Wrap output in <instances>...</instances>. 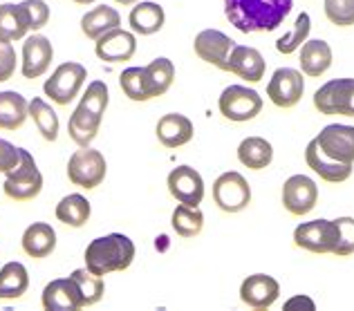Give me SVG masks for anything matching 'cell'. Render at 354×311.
Here are the masks:
<instances>
[{"label": "cell", "instance_id": "obj_2", "mask_svg": "<svg viewBox=\"0 0 354 311\" xmlns=\"http://www.w3.org/2000/svg\"><path fill=\"white\" fill-rule=\"evenodd\" d=\"M110 94L104 81H92L88 90L83 92L77 110L72 112L68 121V135L79 148H88L95 141L101 121H104L106 108H108Z\"/></svg>", "mask_w": 354, "mask_h": 311}, {"label": "cell", "instance_id": "obj_4", "mask_svg": "<svg viewBox=\"0 0 354 311\" xmlns=\"http://www.w3.org/2000/svg\"><path fill=\"white\" fill-rule=\"evenodd\" d=\"M3 191L14 202H30L43 191V175L30 150L21 148V162H18L14 171L7 173Z\"/></svg>", "mask_w": 354, "mask_h": 311}, {"label": "cell", "instance_id": "obj_23", "mask_svg": "<svg viewBox=\"0 0 354 311\" xmlns=\"http://www.w3.org/2000/svg\"><path fill=\"white\" fill-rule=\"evenodd\" d=\"M142 74H144L146 97H148V101H151L155 97H164V94L171 90L173 79H175V65L171 59L160 56V59H155L148 65H144Z\"/></svg>", "mask_w": 354, "mask_h": 311}, {"label": "cell", "instance_id": "obj_28", "mask_svg": "<svg viewBox=\"0 0 354 311\" xmlns=\"http://www.w3.org/2000/svg\"><path fill=\"white\" fill-rule=\"evenodd\" d=\"M30 117V101L14 90L0 92V130H18Z\"/></svg>", "mask_w": 354, "mask_h": 311}, {"label": "cell", "instance_id": "obj_39", "mask_svg": "<svg viewBox=\"0 0 354 311\" xmlns=\"http://www.w3.org/2000/svg\"><path fill=\"white\" fill-rule=\"evenodd\" d=\"M21 9L25 14V21L30 25V32H39L50 23V7L45 0H23Z\"/></svg>", "mask_w": 354, "mask_h": 311}, {"label": "cell", "instance_id": "obj_19", "mask_svg": "<svg viewBox=\"0 0 354 311\" xmlns=\"http://www.w3.org/2000/svg\"><path fill=\"white\" fill-rule=\"evenodd\" d=\"M234 41L229 39L225 32L220 30H202L193 41V52L200 56L204 63L213 65V68L222 70L229 59L231 50H234Z\"/></svg>", "mask_w": 354, "mask_h": 311}, {"label": "cell", "instance_id": "obj_13", "mask_svg": "<svg viewBox=\"0 0 354 311\" xmlns=\"http://www.w3.org/2000/svg\"><path fill=\"white\" fill-rule=\"evenodd\" d=\"M319 202V186L307 175H292L283 184V206L292 215H307Z\"/></svg>", "mask_w": 354, "mask_h": 311}, {"label": "cell", "instance_id": "obj_27", "mask_svg": "<svg viewBox=\"0 0 354 311\" xmlns=\"http://www.w3.org/2000/svg\"><path fill=\"white\" fill-rule=\"evenodd\" d=\"M119 25H121L119 12L115 7H108V5H97L81 16V32L90 41L101 39L106 32L117 30Z\"/></svg>", "mask_w": 354, "mask_h": 311}, {"label": "cell", "instance_id": "obj_25", "mask_svg": "<svg viewBox=\"0 0 354 311\" xmlns=\"http://www.w3.org/2000/svg\"><path fill=\"white\" fill-rule=\"evenodd\" d=\"M166 23V14H164V7L151 3H135V7L130 9V16H128V25L130 30L139 36H153L157 32H162V27Z\"/></svg>", "mask_w": 354, "mask_h": 311}, {"label": "cell", "instance_id": "obj_22", "mask_svg": "<svg viewBox=\"0 0 354 311\" xmlns=\"http://www.w3.org/2000/svg\"><path fill=\"white\" fill-rule=\"evenodd\" d=\"M298 52H301V59H298V63H301V70H303L305 77L319 79L332 68V47H330V43H325L321 39H314V41L307 39Z\"/></svg>", "mask_w": 354, "mask_h": 311}, {"label": "cell", "instance_id": "obj_41", "mask_svg": "<svg viewBox=\"0 0 354 311\" xmlns=\"http://www.w3.org/2000/svg\"><path fill=\"white\" fill-rule=\"evenodd\" d=\"M16 72V50L12 43L0 41V83L9 81Z\"/></svg>", "mask_w": 354, "mask_h": 311}, {"label": "cell", "instance_id": "obj_32", "mask_svg": "<svg viewBox=\"0 0 354 311\" xmlns=\"http://www.w3.org/2000/svg\"><path fill=\"white\" fill-rule=\"evenodd\" d=\"M90 215H92L90 202L83 195H79V193L65 195L63 200L57 204V220L63 222L65 226L81 229V226L90 220Z\"/></svg>", "mask_w": 354, "mask_h": 311}, {"label": "cell", "instance_id": "obj_43", "mask_svg": "<svg viewBox=\"0 0 354 311\" xmlns=\"http://www.w3.org/2000/svg\"><path fill=\"white\" fill-rule=\"evenodd\" d=\"M296 309H305V311H314L316 305H314V300L312 298H307V296H294L290 298L285 303V311H296Z\"/></svg>", "mask_w": 354, "mask_h": 311}, {"label": "cell", "instance_id": "obj_30", "mask_svg": "<svg viewBox=\"0 0 354 311\" xmlns=\"http://www.w3.org/2000/svg\"><path fill=\"white\" fill-rule=\"evenodd\" d=\"M30 32V25L25 21V14L21 5L3 3L0 5V41L14 43L21 41Z\"/></svg>", "mask_w": 354, "mask_h": 311}, {"label": "cell", "instance_id": "obj_17", "mask_svg": "<svg viewBox=\"0 0 354 311\" xmlns=\"http://www.w3.org/2000/svg\"><path fill=\"white\" fill-rule=\"evenodd\" d=\"M265 59L256 47H249V45H234L231 50L229 59L225 63L222 72H231L240 77L242 81L247 83H258L265 79Z\"/></svg>", "mask_w": 354, "mask_h": 311}, {"label": "cell", "instance_id": "obj_34", "mask_svg": "<svg viewBox=\"0 0 354 311\" xmlns=\"http://www.w3.org/2000/svg\"><path fill=\"white\" fill-rule=\"evenodd\" d=\"M30 117L34 119L36 128L43 135V139L57 141L59 137V115L52 110L48 101H43L41 97H34L30 101Z\"/></svg>", "mask_w": 354, "mask_h": 311}, {"label": "cell", "instance_id": "obj_7", "mask_svg": "<svg viewBox=\"0 0 354 311\" xmlns=\"http://www.w3.org/2000/svg\"><path fill=\"white\" fill-rule=\"evenodd\" d=\"M106 173H108L106 157L99 150H92L90 146L79 148L68 162V179L74 186H81L86 191L101 186V182L106 179Z\"/></svg>", "mask_w": 354, "mask_h": 311}, {"label": "cell", "instance_id": "obj_29", "mask_svg": "<svg viewBox=\"0 0 354 311\" xmlns=\"http://www.w3.org/2000/svg\"><path fill=\"white\" fill-rule=\"evenodd\" d=\"M238 159L242 166L251 168V171H263V168L272 164L274 148L263 137H247L238 146Z\"/></svg>", "mask_w": 354, "mask_h": 311}, {"label": "cell", "instance_id": "obj_1", "mask_svg": "<svg viewBox=\"0 0 354 311\" xmlns=\"http://www.w3.org/2000/svg\"><path fill=\"white\" fill-rule=\"evenodd\" d=\"M292 7L294 0H225V16L242 34H263L278 30Z\"/></svg>", "mask_w": 354, "mask_h": 311}, {"label": "cell", "instance_id": "obj_12", "mask_svg": "<svg viewBox=\"0 0 354 311\" xmlns=\"http://www.w3.org/2000/svg\"><path fill=\"white\" fill-rule=\"evenodd\" d=\"M321 153L339 164H352L354 166V128L343 124H330L325 126L319 137L314 139Z\"/></svg>", "mask_w": 354, "mask_h": 311}, {"label": "cell", "instance_id": "obj_33", "mask_svg": "<svg viewBox=\"0 0 354 311\" xmlns=\"http://www.w3.org/2000/svg\"><path fill=\"white\" fill-rule=\"evenodd\" d=\"M171 226L180 238H186V240L195 238V235H200L204 229V213L200 211V206H195L193 209V206L180 204L173 211Z\"/></svg>", "mask_w": 354, "mask_h": 311}, {"label": "cell", "instance_id": "obj_31", "mask_svg": "<svg viewBox=\"0 0 354 311\" xmlns=\"http://www.w3.org/2000/svg\"><path fill=\"white\" fill-rule=\"evenodd\" d=\"M30 289V276L21 262H7L0 269V298L3 300H16Z\"/></svg>", "mask_w": 354, "mask_h": 311}, {"label": "cell", "instance_id": "obj_8", "mask_svg": "<svg viewBox=\"0 0 354 311\" xmlns=\"http://www.w3.org/2000/svg\"><path fill=\"white\" fill-rule=\"evenodd\" d=\"M314 108L321 115L354 117V79H332L314 92Z\"/></svg>", "mask_w": 354, "mask_h": 311}, {"label": "cell", "instance_id": "obj_37", "mask_svg": "<svg viewBox=\"0 0 354 311\" xmlns=\"http://www.w3.org/2000/svg\"><path fill=\"white\" fill-rule=\"evenodd\" d=\"M323 9L332 25L337 27L354 25V0H325Z\"/></svg>", "mask_w": 354, "mask_h": 311}, {"label": "cell", "instance_id": "obj_40", "mask_svg": "<svg viewBox=\"0 0 354 311\" xmlns=\"http://www.w3.org/2000/svg\"><path fill=\"white\" fill-rule=\"evenodd\" d=\"M337 226H339V242H337V249H334V256L348 258L354 253V220L339 218Z\"/></svg>", "mask_w": 354, "mask_h": 311}, {"label": "cell", "instance_id": "obj_6", "mask_svg": "<svg viewBox=\"0 0 354 311\" xmlns=\"http://www.w3.org/2000/svg\"><path fill=\"white\" fill-rule=\"evenodd\" d=\"M218 108L225 119L236 121V124H245V121H251L260 115V110H263V97L247 86H229L222 90L218 99Z\"/></svg>", "mask_w": 354, "mask_h": 311}, {"label": "cell", "instance_id": "obj_5", "mask_svg": "<svg viewBox=\"0 0 354 311\" xmlns=\"http://www.w3.org/2000/svg\"><path fill=\"white\" fill-rule=\"evenodd\" d=\"M88 79V70L81 63H61L57 70L52 72V77L45 81L43 92L45 97H50L57 106H70V103L79 97L83 83Z\"/></svg>", "mask_w": 354, "mask_h": 311}, {"label": "cell", "instance_id": "obj_36", "mask_svg": "<svg viewBox=\"0 0 354 311\" xmlns=\"http://www.w3.org/2000/svg\"><path fill=\"white\" fill-rule=\"evenodd\" d=\"M72 278L79 285V289H81V296H83V303H86V307L97 305L99 300L104 298V291H106L104 276H97V273H92L86 267V269L72 271Z\"/></svg>", "mask_w": 354, "mask_h": 311}, {"label": "cell", "instance_id": "obj_10", "mask_svg": "<svg viewBox=\"0 0 354 311\" xmlns=\"http://www.w3.org/2000/svg\"><path fill=\"white\" fill-rule=\"evenodd\" d=\"M213 202L225 213H240L251 204V188L247 179L236 171L222 173L213 182Z\"/></svg>", "mask_w": 354, "mask_h": 311}, {"label": "cell", "instance_id": "obj_42", "mask_svg": "<svg viewBox=\"0 0 354 311\" xmlns=\"http://www.w3.org/2000/svg\"><path fill=\"white\" fill-rule=\"evenodd\" d=\"M21 162V148H16L14 144H9L7 139H0V173L14 171Z\"/></svg>", "mask_w": 354, "mask_h": 311}, {"label": "cell", "instance_id": "obj_24", "mask_svg": "<svg viewBox=\"0 0 354 311\" xmlns=\"http://www.w3.org/2000/svg\"><path fill=\"white\" fill-rule=\"evenodd\" d=\"M305 162L321 179H325V182H332V184L346 182V179H350V175H352V164L332 162V159H328L321 153L314 139L305 148Z\"/></svg>", "mask_w": 354, "mask_h": 311}, {"label": "cell", "instance_id": "obj_45", "mask_svg": "<svg viewBox=\"0 0 354 311\" xmlns=\"http://www.w3.org/2000/svg\"><path fill=\"white\" fill-rule=\"evenodd\" d=\"M115 3H119V5H135V3H139V0H115Z\"/></svg>", "mask_w": 354, "mask_h": 311}, {"label": "cell", "instance_id": "obj_20", "mask_svg": "<svg viewBox=\"0 0 354 311\" xmlns=\"http://www.w3.org/2000/svg\"><path fill=\"white\" fill-rule=\"evenodd\" d=\"M43 307L45 311H77L86 307L79 285L74 278H57L43 289Z\"/></svg>", "mask_w": 354, "mask_h": 311}, {"label": "cell", "instance_id": "obj_9", "mask_svg": "<svg viewBox=\"0 0 354 311\" xmlns=\"http://www.w3.org/2000/svg\"><path fill=\"white\" fill-rule=\"evenodd\" d=\"M339 242V226L337 220H312L296 226L294 244L298 249H305L310 253H334Z\"/></svg>", "mask_w": 354, "mask_h": 311}, {"label": "cell", "instance_id": "obj_11", "mask_svg": "<svg viewBox=\"0 0 354 311\" xmlns=\"http://www.w3.org/2000/svg\"><path fill=\"white\" fill-rule=\"evenodd\" d=\"M303 94H305L303 72H298L294 68H278L267 83V97L276 108L290 110L298 106Z\"/></svg>", "mask_w": 354, "mask_h": 311}, {"label": "cell", "instance_id": "obj_15", "mask_svg": "<svg viewBox=\"0 0 354 311\" xmlns=\"http://www.w3.org/2000/svg\"><path fill=\"white\" fill-rule=\"evenodd\" d=\"M169 193L175 197L180 204L186 206H200L204 200V179L202 175L191 166H177L169 173Z\"/></svg>", "mask_w": 354, "mask_h": 311}, {"label": "cell", "instance_id": "obj_35", "mask_svg": "<svg viewBox=\"0 0 354 311\" xmlns=\"http://www.w3.org/2000/svg\"><path fill=\"white\" fill-rule=\"evenodd\" d=\"M310 32H312V18L307 12H301L296 16V21L292 25V30L287 32L285 36L276 41V50L281 54H294L301 50V45L310 39Z\"/></svg>", "mask_w": 354, "mask_h": 311}, {"label": "cell", "instance_id": "obj_3", "mask_svg": "<svg viewBox=\"0 0 354 311\" xmlns=\"http://www.w3.org/2000/svg\"><path fill=\"white\" fill-rule=\"evenodd\" d=\"M135 260V242L124 233H110L97 238L86 249V267L97 276L126 271Z\"/></svg>", "mask_w": 354, "mask_h": 311}, {"label": "cell", "instance_id": "obj_14", "mask_svg": "<svg viewBox=\"0 0 354 311\" xmlns=\"http://www.w3.org/2000/svg\"><path fill=\"white\" fill-rule=\"evenodd\" d=\"M21 72L25 79H39L50 70L54 61V47L48 36L43 34H32L27 36L23 43V54H21Z\"/></svg>", "mask_w": 354, "mask_h": 311}, {"label": "cell", "instance_id": "obj_38", "mask_svg": "<svg viewBox=\"0 0 354 311\" xmlns=\"http://www.w3.org/2000/svg\"><path fill=\"white\" fill-rule=\"evenodd\" d=\"M119 86L130 101H148L146 90H144L142 68H126L119 74Z\"/></svg>", "mask_w": 354, "mask_h": 311}, {"label": "cell", "instance_id": "obj_18", "mask_svg": "<svg viewBox=\"0 0 354 311\" xmlns=\"http://www.w3.org/2000/svg\"><path fill=\"white\" fill-rule=\"evenodd\" d=\"M278 296H281V285L267 273H254L240 285V300L251 309H269Z\"/></svg>", "mask_w": 354, "mask_h": 311}, {"label": "cell", "instance_id": "obj_44", "mask_svg": "<svg viewBox=\"0 0 354 311\" xmlns=\"http://www.w3.org/2000/svg\"><path fill=\"white\" fill-rule=\"evenodd\" d=\"M72 3H77V5H92V3H97V0H72Z\"/></svg>", "mask_w": 354, "mask_h": 311}, {"label": "cell", "instance_id": "obj_16", "mask_svg": "<svg viewBox=\"0 0 354 311\" xmlns=\"http://www.w3.org/2000/svg\"><path fill=\"white\" fill-rule=\"evenodd\" d=\"M95 52L104 63H124L130 61L137 52V36L128 30H110L95 41Z\"/></svg>", "mask_w": 354, "mask_h": 311}, {"label": "cell", "instance_id": "obj_21", "mask_svg": "<svg viewBox=\"0 0 354 311\" xmlns=\"http://www.w3.org/2000/svg\"><path fill=\"white\" fill-rule=\"evenodd\" d=\"M193 121L189 117L180 115V112H171V115H164L157 121L155 135L160 139V144L164 148H182L193 139Z\"/></svg>", "mask_w": 354, "mask_h": 311}, {"label": "cell", "instance_id": "obj_26", "mask_svg": "<svg viewBox=\"0 0 354 311\" xmlns=\"http://www.w3.org/2000/svg\"><path fill=\"white\" fill-rule=\"evenodd\" d=\"M21 244H23V251L30 258H36V260L48 258L54 253V249H57V231L45 222H34L25 229Z\"/></svg>", "mask_w": 354, "mask_h": 311}]
</instances>
